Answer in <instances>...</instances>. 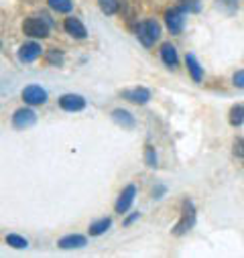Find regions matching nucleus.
Segmentation results:
<instances>
[{
    "label": "nucleus",
    "instance_id": "obj_1",
    "mask_svg": "<svg viewBox=\"0 0 244 258\" xmlns=\"http://www.w3.org/2000/svg\"><path fill=\"white\" fill-rule=\"evenodd\" d=\"M49 25L47 17H29L23 23V33L31 39H45L49 37Z\"/></svg>",
    "mask_w": 244,
    "mask_h": 258
},
{
    "label": "nucleus",
    "instance_id": "obj_2",
    "mask_svg": "<svg viewBox=\"0 0 244 258\" xmlns=\"http://www.w3.org/2000/svg\"><path fill=\"white\" fill-rule=\"evenodd\" d=\"M137 37H139V41H141L145 47H153L155 41L161 37V27H159V23H157L155 19H149V21L141 23L139 29H137Z\"/></svg>",
    "mask_w": 244,
    "mask_h": 258
},
{
    "label": "nucleus",
    "instance_id": "obj_3",
    "mask_svg": "<svg viewBox=\"0 0 244 258\" xmlns=\"http://www.w3.org/2000/svg\"><path fill=\"white\" fill-rule=\"evenodd\" d=\"M194 222H196V210H194L192 202H183V210H181V220L177 222V226H175L173 234H175V236H181V234H186L188 230H192Z\"/></svg>",
    "mask_w": 244,
    "mask_h": 258
},
{
    "label": "nucleus",
    "instance_id": "obj_4",
    "mask_svg": "<svg viewBox=\"0 0 244 258\" xmlns=\"http://www.w3.org/2000/svg\"><path fill=\"white\" fill-rule=\"evenodd\" d=\"M165 23L173 35H179L183 31V25H186V13L181 9H171L165 13Z\"/></svg>",
    "mask_w": 244,
    "mask_h": 258
},
{
    "label": "nucleus",
    "instance_id": "obj_5",
    "mask_svg": "<svg viewBox=\"0 0 244 258\" xmlns=\"http://www.w3.org/2000/svg\"><path fill=\"white\" fill-rule=\"evenodd\" d=\"M23 100H25L29 106H41V104L47 102V92H45L41 86L31 84V86H27V88L23 90Z\"/></svg>",
    "mask_w": 244,
    "mask_h": 258
},
{
    "label": "nucleus",
    "instance_id": "obj_6",
    "mask_svg": "<svg viewBox=\"0 0 244 258\" xmlns=\"http://www.w3.org/2000/svg\"><path fill=\"white\" fill-rule=\"evenodd\" d=\"M59 106L66 112H80L86 108V100L80 94H64L59 98Z\"/></svg>",
    "mask_w": 244,
    "mask_h": 258
},
{
    "label": "nucleus",
    "instance_id": "obj_7",
    "mask_svg": "<svg viewBox=\"0 0 244 258\" xmlns=\"http://www.w3.org/2000/svg\"><path fill=\"white\" fill-rule=\"evenodd\" d=\"M37 122V114L33 112V110H29V108H21V110H17L15 114H13V126L15 128H29V126H33Z\"/></svg>",
    "mask_w": 244,
    "mask_h": 258
},
{
    "label": "nucleus",
    "instance_id": "obj_8",
    "mask_svg": "<svg viewBox=\"0 0 244 258\" xmlns=\"http://www.w3.org/2000/svg\"><path fill=\"white\" fill-rule=\"evenodd\" d=\"M41 45L39 43H35V41H29V43H25V45H21V49H19V61L21 63H31V61H35L39 55H41Z\"/></svg>",
    "mask_w": 244,
    "mask_h": 258
},
{
    "label": "nucleus",
    "instance_id": "obj_9",
    "mask_svg": "<svg viewBox=\"0 0 244 258\" xmlns=\"http://www.w3.org/2000/svg\"><path fill=\"white\" fill-rule=\"evenodd\" d=\"M64 29H66L68 35H72L74 39H86V37H88L86 27H84L82 21L76 19V17H68V19L64 21Z\"/></svg>",
    "mask_w": 244,
    "mask_h": 258
},
{
    "label": "nucleus",
    "instance_id": "obj_10",
    "mask_svg": "<svg viewBox=\"0 0 244 258\" xmlns=\"http://www.w3.org/2000/svg\"><path fill=\"white\" fill-rule=\"evenodd\" d=\"M135 196H137V187H135V185H129L125 191L120 193V198H118V202H116V212H118V214H125V212L133 206Z\"/></svg>",
    "mask_w": 244,
    "mask_h": 258
},
{
    "label": "nucleus",
    "instance_id": "obj_11",
    "mask_svg": "<svg viewBox=\"0 0 244 258\" xmlns=\"http://www.w3.org/2000/svg\"><path fill=\"white\" fill-rule=\"evenodd\" d=\"M122 98L133 102V104H147L151 100V92L147 88H133V90H127V92H122Z\"/></svg>",
    "mask_w": 244,
    "mask_h": 258
},
{
    "label": "nucleus",
    "instance_id": "obj_12",
    "mask_svg": "<svg viewBox=\"0 0 244 258\" xmlns=\"http://www.w3.org/2000/svg\"><path fill=\"white\" fill-rule=\"evenodd\" d=\"M161 59L167 68H175L177 66V49L171 45V43H163L161 45Z\"/></svg>",
    "mask_w": 244,
    "mask_h": 258
},
{
    "label": "nucleus",
    "instance_id": "obj_13",
    "mask_svg": "<svg viewBox=\"0 0 244 258\" xmlns=\"http://www.w3.org/2000/svg\"><path fill=\"white\" fill-rule=\"evenodd\" d=\"M84 246H86V238L80 234H72L59 240V248H64V250H74V248H84Z\"/></svg>",
    "mask_w": 244,
    "mask_h": 258
},
{
    "label": "nucleus",
    "instance_id": "obj_14",
    "mask_svg": "<svg viewBox=\"0 0 244 258\" xmlns=\"http://www.w3.org/2000/svg\"><path fill=\"white\" fill-rule=\"evenodd\" d=\"M112 120H114L118 126H122V128H133V126H135V118H133V114L127 112V110H120V108L112 112Z\"/></svg>",
    "mask_w": 244,
    "mask_h": 258
},
{
    "label": "nucleus",
    "instance_id": "obj_15",
    "mask_svg": "<svg viewBox=\"0 0 244 258\" xmlns=\"http://www.w3.org/2000/svg\"><path fill=\"white\" fill-rule=\"evenodd\" d=\"M186 66H188V70H190V74H192L194 82H202L204 72H202V66L198 63V59H196L194 55H188V57H186Z\"/></svg>",
    "mask_w": 244,
    "mask_h": 258
},
{
    "label": "nucleus",
    "instance_id": "obj_16",
    "mask_svg": "<svg viewBox=\"0 0 244 258\" xmlns=\"http://www.w3.org/2000/svg\"><path fill=\"white\" fill-rule=\"evenodd\" d=\"M110 226H112V220L110 218H102V220H98V222H94L90 226V236H102Z\"/></svg>",
    "mask_w": 244,
    "mask_h": 258
},
{
    "label": "nucleus",
    "instance_id": "obj_17",
    "mask_svg": "<svg viewBox=\"0 0 244 258\" xmlns=\"http://www.w3.org/2000/svg\"><path fill=\"white\" fill-rule=\"evenodd\" d=\"M230 124H232L234 128H238V126L244 124V106H242V104H238V106H234V108L230 110Z\"/></svg>",
    "mask_w": 244,
    "mask_h": 258
},
{
    "label": "nucleus",
    "instance_id": "obj_18",
    "mask_svg": "<svg viewBox=\"0 0 244 258\" xmlns=\"http://www.w3.org/2000/svg\"><path fill=\"white\" fill-rule=\"evenodd\" d=\"M47 3L57 13H70L72 11V0H47Z\"/></svg>",
    "mask_w": 244,
    "mask_h": 258
},
{
    "label": "nucleus",
    "instance_id": "obj_19",
    "mask_svg": "<svg viewBox=\"0 0 244 258\" xmlns=\"http://www.w3.org/2000/svg\"><path fill=\"white\" fill-rule=\"evenodd\" d=\"M7 244L13 246V248H17V250H23V248L29 246V242H27L23 236H19V234H9V236H7Z\"/></svg>",
    "mask_w": 244,
    "mask_h": 258
},
{
    "label": "nucleus",
    "instance_id": "obj_20",
    "mask_svg": "<svg viewBox=\"0 0 244 258\" xmlns=\"http://www.w3.org/2000/svg\"><path fill=\"white\" fill-rule=\"evenodd\" d=\"M98 3H100V9H102L104 15H114L120 7L118 0H98Z\"/></svg>",
    "mask_w": 244,
    "mask_h": 258
},
{
    "label": "nucleus",
    "instance_id": "obj_21",
    "mask_svg": "<svg viewBox=\"0 0 244 258\" xmlns=\"http://www.w3.org/2000/svg\"><path fill=\"white\" fill-rule=\"evenodd\" d=\"M179 9L183 13H198L200 11V0H179Z\"/></svg>",
    "mask_w": 244,
    "mask_h": 258
},
{
    "label": "nucleus",
    "instance_id": "obj_22",
    "mask_svg": "<svg viewBox=\"0 0 244 258\" xmlns=\"http://www.w3.org/2000/svg\"><path fill=\"white\" fill-rule=\"evenodd\" d=\"M145 161L149 167H155L157 165V155H155V149L153 147H147L145 149Z\"/></svg>",
    "mask_w": 244,
    "mask_h": 258
},
{
    "label": "nucleus",
    "instance_id": "obj_23",
    "mask_svg": "<svg viewBox=\"0 0 244 258\" xmlns=\"http://www.w3.org/2000/svg\"><path fill=\"white\" fill-rule=\"evenodd\" d=\"M232 82H234V86H236V88H242V90H244V70L236 72V74H234V78H232Z\"/></svg>",
    "mask_w": 244,
    "mask_h": 258
},
{
    "label": "nucleus",
    "instance_id": "obj_24",
    "mask_svg": "<svg viewBox=\"0 0 244 258\" xmlns=\"http://www.w3.org/2000/svg\"><path fill=\"white\" fill-rule=\"evenodd\" d=\"M234 155L240 157V159H244V141H242V139L234 143Z\"/></svg>",
    "mask_w": 244,
    "mask_h": 258
},
{
    "label": "nucleus",
    "instance_id": "obj_25",
    "mask_svg": "<svg viewBox=\"0 0 244 258\" xmlns=\"http://www.w3.org/2000/svg\"><path fill=\"white\" fill-rule=\"evenodd\" d=\"M47 59H49L51 63H61V59H64V57H61V53H59L57 49H51L49 55H47Z\"/></svg>",
    "mask_w": 244,
    "mask_h": 258
},
{
    "label": "nucleus",
    "instance_id": "obj_26",
    "mask_svg": "<svg viewBox=\"0 0 244 258\" xmlns=\"http://www.w3.org/2000/svg\"><path fill=\"white\" fill-rule=\"evenodd\" d=\"M137 218H139V214H133V216H131V218H129V220H127V222H125V224H127V226H129V224H133V222H135V220H137Z\"/></svg>",
    "mask_w": 244,
    "mask_h": 258
}]
</instances>
